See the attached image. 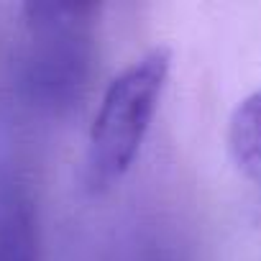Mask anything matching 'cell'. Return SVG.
<instances>
[{"label":"cell","mask_w":261,"mask_h":261,"mask_svg":"<svg viewBox=\"0 0 261 261\" xmlns=\"http://www.w3.org/2000/svg\"><path fill=\"white\" fill-rule=\"evenodd\" d=\"M159 261H164V258H159Z\"/></svg>","instance_id":"5b68a950"},{"label":"cell","mask_w":261,"mask_h":261,"mask_svg":"<svg viewBox=\"0 0 261 261\" xmlns=\"http://www.w3.org/2000/svg\"><path fill=\"white\" fill-rule=\"evenodd\" d=\"M225 141L233 169L248 187L253 218L261 223V87L233 108Z\"/></svg>","instance_id":"3957f363"},{"label":"cell","mask_w":261,"mask_h":261,"mask_svg":"<svg viewBox=\"0 0 261 261\" xmlns=\"http://www.w3.org/2000/svg\"><path fill=\"white\" fill-rule=\"evenodd\" d=\"M169 72L172 51L167 46H154L110 80L87 134V192L105 195L134 169L159 113Z\"/></svg>","instance_id":"6da1fadb"},{"label":"cell","mask_w":261,"mask_h":261,"mask_svg":"<svg viewBox=\"0 0 261 261\" xmlns=\"http://www.w3.org/2000/svg\"><path fill=\"white\" fill-rule=\"evenodd\" d=\"M23 77L31 95L49 108L74 105L90 80L92 34L97 6L90 3H29Z\"/></svg>","instance_id":"7a4b0ae2"},{"label":"cell","mask_w":261,"mask_h":261,"mask_svg":"<svg viewBox=\"0 0 261 261\" xmlns=\"http://www.w3.org/2000/svg\"><path fill=\"white\" fill-rule=\"evenodd\" d=\"M0 261H41L34 207L18 190L0 192Z\"/></svg>","instance_id":"277c9868"}]
</instances>
